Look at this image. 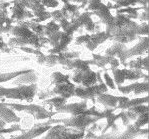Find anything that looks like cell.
<instances>
[{
    "label": "cell",
    "mask_w": 149,
    "mask_h": 139,
    "mask_svg": "<svg viewBox=\"0 0 149 139\" xmlns=\"http://www.w3.org/2000/svg\"><path fill=\"white\" fill-rule=\"evenodd\" d=\"M38 2L43 5L45 7H49V8H55L58 5V1L57 0H37Z\"/></svg>",
    "instance_id": "obj_5"
},
{
    "label": "cell",
    "mask_w": 149,
    "mask_h": 139,
    "mask_svg": "<svg viewBox=\"0 0 149 139\" xmlns=\"http://www.w3.org/2000/svg\"><path fill=\"white\" fill-rule=\"evenodd\" d=\"M113 1H115V2H117V1H118V0H113Z\"/></svg>",
    "instance_id": "obj_8"
},
{
    "label": "cell",
    "mask_w": 149,
    "mask_h": 139,
    "mask_svg": "<svg viewBox=\"0 0 149 139\" xmlns=\"http://www.w3.org/2000/svg\"><path fill=\"white\" fill-rule=\"evenodd\" d=\"M62 1L64 2V4H65V3H69V0H62Z\"/></svg>",
    "instance_id": "obj_7"
},
{
    "label": "cell",
    "mask_w": 149,
    "mask_h": 139,
    "mask_svg": "<svg viewBox=\"0 0 149 139\" xmlns=\"http://www.w3.org/2000/svg\"><path fill=\"white\" fill-rule=\"evenodd\" d=\"M72 2H75V3H83L84 0H71Z\"/></svg>",
    "instance_id": "obj_6"
},
{
    "label": "cell",
    "mask_w": 149,
    "mask_h": 139,
    "mask_svg": "<svg viewBox=\"0 0 149 139\" xmlns=\"http://www.w3.org/2000/svg\"><path fill=\"white\" fill-rule=\"evenodd\" d=\"M77 7L74 4H70V3H65L62 8V10L60 11L62 13V15L65 18L67 17H74V15L77 14Z\"/></svg>",
    "instance_id": "obj_3"
},
{
    "label": "cell",
    "mask_w": 149,
    "mask_h": 139,
    "mask_svg": "<svg viewBox=\"0 0 149 139\" xmlns=\"http://www.w3.org/2000/svg\"><path fill=\"white\" fill-rule=\"evenodd\" d=\"M5 10H2L0 9V33L4 32V31H7L10 28L11 24V19L7 17V12Z\"/></svg>",
    "instance_id": "obj_2"
},
{
    "label": "cell",
    "mask_w": 149,
    "mask_h": 139,
    "mask_svg": "<svg viewBox=\"0 0 149 139\" xmlns=\"http://www.w3.org/2000/svg\"><path fill=\"white\" fill-rule=\"evenodd\" d=\"M93 13L97 15V16L102 20V22H104L107 26L111 24L112 21H113V16H112L111 13H110V10L106 5H104V4H102V5Z\"/></svg>",
    "instance_id": "obj_1"
},
{
    "label": "cell",
    "mask_w": 149,
    "mask_h": 139,
    "mask_svg": "<svg viewBox=\"0 0 149 139\" xmlns=\"http://www.w3.org/2000/svg\"><path fill=\"white\" fill-rule=\"evenodd\" d=\"M59 27L60 26H59L58 24H56L54 21H51L47 24V26L43 27V33H44L45 35L50 36V35H52V34L56 33L57 31L59 30Z\"/></svg>",
    "instance_id": "obj_4"
}]
</instances>
